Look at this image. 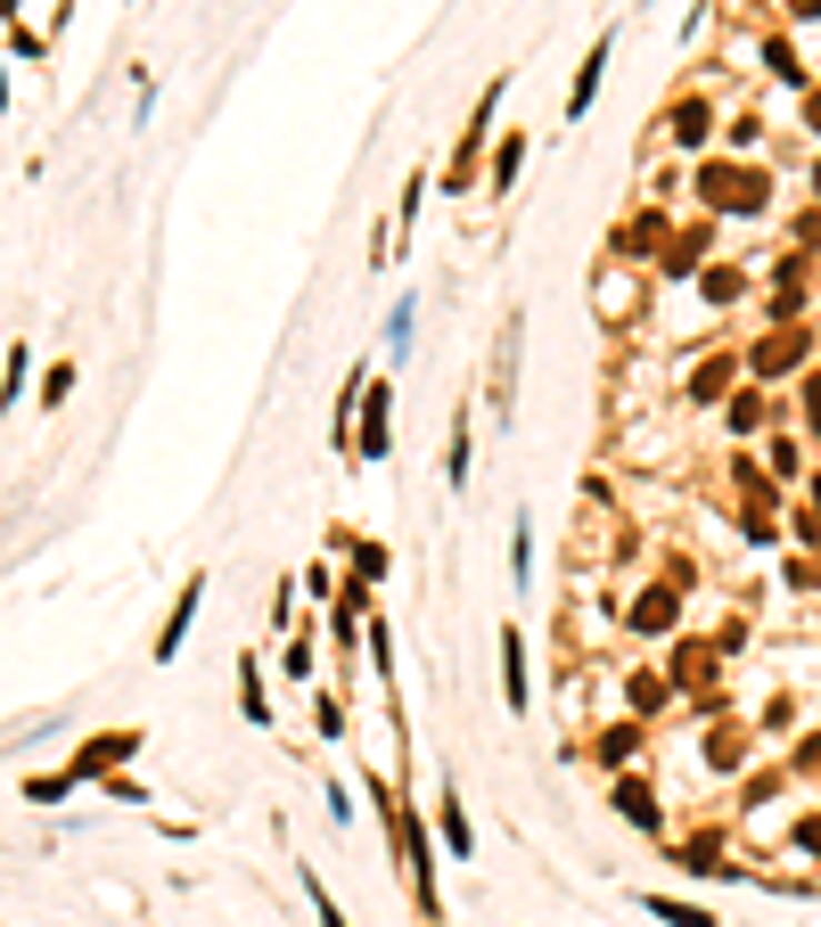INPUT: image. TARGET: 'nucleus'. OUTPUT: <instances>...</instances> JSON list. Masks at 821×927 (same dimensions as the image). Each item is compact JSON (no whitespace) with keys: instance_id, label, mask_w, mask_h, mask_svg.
Segmentation results:
<instances>
[{"instance_id":"obj_16","label":"nucleus","mask_w":821,"mask_h":927,"mask_svg":"<svg viewBox=\"0 0 821 927\" xmlns=\"http://www.w3.org/2000/svg\"><path fill=\"white\" fill-rule=\"evenodd\" d=\"M469 452H477V411L460 403L452 411V444H444V484L452 493H469Z\"/></svg>"},{"instance_id":"obj_13","label":"nucleus","mask_w":821,"mask_h":927,"mask_svg":"<svg viewBox=\"0 0 821 927\" xmlns=\"http://www.w3.org/2000/svg\"><path fill=\"white\" fill-rule=\"evenodd\" d=\"M387 403H394V394H387V377H370V386H362V435H353V452H362V460H387V444H394Z\"/></svg>"},{"instance_id":"obj_41","label":"nucleus","mask_w":821,"mask_h":927,"mask_svg":"<svg viewBox=\"0 0 821 927\" xmlns=\"http://www.w3.org/2000/svg\"><path fill=\"white\" fill-rule=\"evenodd\" d=\"M789 534L805 542V551H821V501H813V510H797V525H789Z\"/></svg>"},{"instance_id":"obj_12","label":"nucleus","mask_w":821,"mask_h":927,"mask_svg":"<svg viewBox=\"0 0 821 927\" xmlns=\"http://www.w3.org/2000/svg\"><path fill=\"white\" fill-rule=\"evenodd\" d=\"M673 870H682V878H731V861H723V837H714V829H690V837H673Z\"/></svg>"},{"instance_id":"obj_36","label":"nucleus","mask_w":821,"mask_h":927,"mask_svg":"<svg viewBox=\"0 0 821 927\" xmlns=\"http://www.w3.org/2000/svg\"><path fill=\"white\" fill-rule=\"evenodd\" d=\"M74 394V362H50V377H41V411H58Z\"/></svg>"},{"instance_id":"obj_19","label":"nucleus","mask_w":821,"mask_h":927,"mask_svg":"<svg viewBox=\"0 0 821 927\" xmlns=\"http://www.w3.org/2000/svg\"><path fill=\"white\" fill-rule=\"evenodd\" d=\"M435 829H444V854H452V861H469V854H477V837H469V813H460L452 779L435 788Z\"/></svg>"},{"instance_id":"obj_27","label":"nucleus","mask_w":821,"mask_h":927,"mask_svg":"<svg viewBox=\"0 0 821 927\" xmlns=\"http://www.w3.org/2000/svg\"><path fill=\"white\" fill-rule=\"evenodd\" d=\"M510 575L534 583V517H525V510H518V525H510Z\"/></svg>"},{"instance_id":"obj_9","label":"nucleus","mask_w":821,"mask_h":927,"mask_svg":"<svg viewBox=\"0 0 821 927\" xmlns=\"http://www.w3.org/2000/svg\"><path fill=\"white\" fill-rule=\"evenodd\" d=\"M140 755V730H108V739H82L74 747V779H108L116 764H132Z\"/></svg>"},{"instance_id":"obj_35","label":"nucleus","mask_w":821,"mask_h":927,"mask_svg":"<svg viewBox=\"0 0 821 927\" xmlns=\"http://www.w3.org/2000/svg\"><path fill=\"white\" fill-rule=\"evenodd\" d=\"M764 460H772V476H797V468H805V444H797V435H772Z\"/></svg>"},{"instance_id":"obj_42","label":"nucleus","mask_w":821,"mask_h":927,"mask_svg":"<svg viewBox=\"0 0 821 927\" xmlns=\"http://www.w3.org/2000/svg\"><path fill=\"white\" fill-rule=\"evenodd\" d=\"M797 779H813V788H821V730H813L805 747H797Z\"/></svg>"},{"instance_id":"obj_4","label":"nucleus","mask_w":821,"mask_h":927,"mask_svg":"<svg viewBox=\"0 0 821 927\" xmlns=\"http://www.w3.org/2000/svg\"><path fill=\"white\" fill-rule=\"evenodd\" d=\"M748 386V362L740 353H707V362H690V377H682V403H731V394Z\"/></svg>"},{"instance_id":"obj_2","label":"nucleus","mask_w":821,"mask_h":927,"mask_svg":"<svg viewBox=\"0 0 821 927\" xmlns=\"http://www.w3.org/2000/svg\"><path fill=\"white\" fill-rule=\"evenodd\" d=\"M740 362H748V386H781V377H805L821 362V336L805 321H789V329H764Z\"/></svg>"},{"instance_id":"obj_3","label":"nucleus","mask_w":821,"mask_h":927,"mask_svg":"<svg viewBox=\"0 0 821 927\" xmlns=\"http://www.w3.org/2000/svg\"><path fill=\"white\" fill-rule=\"evenodd\" d=\"M714 657H723L714 641H690V632H682V641L665 648V682L682 689V698L699 689V706H714Z\"/></svg>"},{"instance_id":"obj_17","label":"nucleus","mask_w":821,"mask_h":927,"mask_svg":"<svg viewBox=\"0 0 821 927\" xmlns=\"http://www.w3.org/2000/svg\"><path fill=\"white\" fill-rule=\"evenodd\" d=\"M518 336H525V312L501 321V370H493V427H510V370H518Z\"/></svg>"},{"instance_id":"obj_39","label":"nucleus","mask_w":821,"mask_h":927,"mask_svg":"<svg viewBox=\"0 0 821 927\" xmlns=\"http://www.w3.org/2000/svg\"><path fill=\"white\" fill-rule=\"evenodd\" d=\"M755 140H764V123H755V115H740V123L723 132V149H731V157H755Z\"/></svg>"},{"instance_id":"obj_37","label":"nucleus","mask_w":821,"mask_h":927,"mask_svg":"<svg viewBox=\"0 0 821 927\" xmlns=\"http://www.w3.org/2000/svg\"><path fill=\"white\" fill-rule=\"evenodd\" d=\"M764 67H772V74H781V82H805V67H797V50H789V41H781V33H772V41H764Z\"/></svg>"},{"instance_id":"obj_29","label":"nucleus","mask_w":821,"mask_h":927,"mask_svg":"<svg viewBox=\"0 0 821 927\" xmlns=\"http://www.w3.org/2000/svg\"><path fill=\"white\" fill-rule=\"evenodd\" d=\"M518 164H525V132L501 140V157H493V198H510V189H518Z\"/></svg>"},{"instance_id":"obj_20","label":"nucleus","mask_w":821,"mask_h":927,"mask_svg":"<svg viewBox=\"0 0 821 927\" xmlns=\"http://www.w3.org/2000/svg\"><path fill=\"white\" fill-rule=\"evenodd\" d=\"M707 132H714V108H707V99H682V108L665 115V140H673V149H707Z\"/></svg>"},{"instance_id":"obj_11","label":"nucleus","mask_w":821,"mask_h":927,"mask_svg":"<svg viewBox=\"0 0 821 927\" xmlns=\"http://www.w3.org/2000/svg\"><path fill=\"white\" fill-rule=\"evenodd\" d=\"M707 239H714V230L707 222H673V239H665V255H658V271H665V280H699V271H707Z\"/></svg>"},{"instance_id":"obj_28","label":"nucleus","mask_w":821,"mask_h":927,"mask_svg":"<svg viewBox=\"0 0 821 927\" xmlns=\"http://www.w3.org/2000/svg\"><path fill=\"white\" fill-rule=\"evenodd\" d=\"M239 706H247V723H256V730L271 723V698H263V673H256V657L239 665Z\"/></svg>"},{"instance_id":"obj_40","label":"nucleus","mask_w":821,"mask_h":927,"mask_svg":"<svg viewBox=\"0 0 821 927\" xmlns=\"http://www.w3.org/2000/svg\"><path fill=\"white\" fill-rule=\"evenodd\" d=\"M280 673H288V682H304V673H312V641H304V632H297V641H288V657H280Z\"/></svg>"},{"instance_id":"obj_33","label":"nucleus","mask_w":821,"mask_h":927,"mask_svg":"<svg viewBox=\"0 0 821 927\" xmlns=\"http://www.w3.org/2000/svg\"><path fill=\"white\" fill-rule=\"evenodd\" d=\"M419 198H428V173H411V181H403V205H394V246L411 239V214H419Z\"/></svg>"},{"instance_id":"obj_14","label":"nucleus","mask_w":821,"mask_h":927,"mask_svg":"<svg viewBox=\"0 0 821 927\" xmlns=\"http://www.w3.org/2000/svg\"><path fill=\"white\" fill-rule=\"evenodd\" d=\"M198 607H206V575H189L181 599H173V616H164V632H157V665L181 657V641H189V624H198Z\"/></svg>"},{"instance_id":"obj_23","label":"nucleus","mask_w":821,"mask_h":927,"mask_svg":"<svg viewBox=\"0 0 821 927\" xmlns=\"http://www.w3.org/2000/svg\"><path fill=\"white\" fill-rule=\"evenodd\" d=\"M641 911H658L665 927H723L707 903H682V895H641Z\"/></svg>"},{"instance_id":"obj_26","label":"nucleus","mask_w":821,"mask_h":927,"mask_svg":"<svg viewBox=\"0 0 821 927\" xmlns=\"http://www.w3.org/2000/svg\"><path fill=\"white\" fill-rule=\"evenodd\" d=\"M797 427H805V444H821V362L797 377Z\"/></svg>"},{"instance_id":"obj_6","label":"nucleus","mask_w":821,"mask_h":927,"mask_svg":"<svg viewBox=\"0 0 821 927\" xmlns=\"http://www.w3.org/2000/svg\"><path fill=\"white\" fill-rule=\"evenodd\" d=\"M624 632L673 641V632H682V592H673V583H649V592H633V607H624Z\"/></svg>"},{"instance_id":"obj_5","label":"nucleus","mask_w":821,"mask_h":927,"mask_svg":"<svg viewBox=\"0 0 821 927\" xmlns=\"http://www.w3.org/2000/svg\"><path fill=\"white\" fill-rule=\"evenodd\" d=\"M608 805L633 820L641 837H665V805H658V788H649L641 772H608Z\"/></svg>"},{"instance_id":"obj_1","label":"nucleus","mask_w":821,"mask_h":927,"mask_svg":"<svg viewBox=\"0 0 821 927\" xmlns=\"http://www.w3.org/2000/svg\"><path fill=\"white\" fill-rule=\"evenodd\" d=\"M690 189H699L707 214H740V222H755L772 205V173H764V164H740V157H699Z\"/></svg>"},{"instance_id":"obj_25","label":"nucleus","mask_w":821,"mask_h":927,"mask_svg":"<svg viewBox=\"0 0 821 927\" xmlns=\"http://www.w3.org/2000/svg\"><path fill=\"white\" fill-rule=\"evenodd\" d=\"M346 575H353V583H387V542H362V534H353V542H346Z\"/></svg>"},{"instance_id":"obj_7","label":"nucleus","mask_w":821,"mask_h":927,"mask_svg":"<svg viewBox=\"0 0 821 927\" xmlns=\"http://www.w3.org/2000/svg\"><path fill=\"white\" fill-rule=\"evenodd\" d=\"M665 239H673V214H665V205H641L633 222L608 230V246H617V255H665Z\"/></svg>"},{"instance_id":"obj_8","label":"nucleus","mask_w":821,"mask_h":927,"mask_svg":"<svg viewBox=\"0 0 821 927\" xmlns=\"http://www.w3.org/2000/svg\"><path fill=\"white\" fill-rule=\"evenodd\" d=\"M772 419H781V411H772V394H764V386H740V394L723 403L731 444H755V435H772Z\"/></svg>"},{"instance_id":"obj_15","label":"nucleus","mask_w":821,"mask_h":927,"mask_svg":"<svg viewBox=\"0 0 821 927\" xmlns=\"http://www.w3.org/2000/svg\"><path fill=\"white\" fill-rule=\"evenodd\" d=\"M501 698H510V714H525V632L518 624H501Z\"/></svg>"},{"instance_id":"obj_46","label":"nucleus","mask_w":821,"mask_h":927,"mask_svg":"<svg viewBox=\"0 0 821 927\" xmlns=\"http://www.w3.org/2000/svg\"><path fill=\"white\" fill-rule=\"evenodd\" d=\"M813 198H821V157H813Z\"/></svg>"},{"instance_id":"obj_34","label":"nucleus","mask_w":821,"mask_h":927,"mask_svg":"<svg viewBox=\"0 0 821 927\" xmlns=\"http://www.w3.org/2000/svg\"><path fill=\"white\" fill-rule=\"evenodd\" d=\"M403 353H411V296L387 312V362H403Z\"/></svg>"},{"instance_id":"obj_44","label":"nucleus","mask_w":821,"mask_h":927,"mask_svg":"<svg viewBox=\"0 0 821 927\" xmlns=\"http://www.w3.org/2000/svg\"><path fill=\"white\" fill-rule=\"evenodd\" d=\"M805 132L821 140V91H805Z\"/></svg>"},{"instance_id":"obj_30","label":"nucleus","mask_w":821,"mask_h":927,"mask_svg":"<svg viewBox=\"0 0 821 927\" xmlns=\"http://www.w3.org/2000/svg\"><path fill=\"white\" fill-rule=\"evenodd\" d=\"M370 673H378V682L394 689V632L378 624V616H370Z\"/></svg>"},{"instance_id":"obj_18","label":"nucleus","mask_w":821,"mask_h":927,"mask_svg":"<svg viewBox=\"0 0 821 927\" xmlns=\"http://www.w3.org/2000/svg\"><path fill=\"white\" fill-rule=\"evenodd\" d=\"M641 739H649V723H633V714H624V723H608V730H600V747H592V755H600L608 772H633Z\"/></svg>"},{"instance_id":"obj_24","label":"nucleus","mask_w":821,"mask_h":927,"mask_svg":"<svg viewBox=\"0 0 821 927\" xmlns=\"http://www.w3.org/2000/svg\"><path fill=\"white\" fill-rule=\"evenodd\" d=\"M707 764H714V772H740V764H748V730H740V723H714V730H707Z\"/></svg>"},{"instance_id":"obj_45","label":"nucleus","mask_w":821,"mask_h":927,"mask_svg":"<svg viewBox=\"0 0 821 927\" xmlns=\"http://www.w3.org/2000/svg\"><path fill=\"white\" fill-rule=\"evenodd\" d=\"M797 17H821V0H805V9H797Z\"/></svg>"},{"instance_id":"obj_21","label":"nucleus","mask_w":821,"mask_h":927,"mask_svg":"<svg viewBox=\"0 0 821 927\" xmlns=\"http://www.w3.org/2000/svg\"><path fill=\"white\" fill-rule=\"evenodd\" d=\"M748 288H755L748 263H707V271H699V296H707V304H740Z\"/></svg>"},{"instance_id":"obj_38","label":"nucleus","mask_w":821,"mask_h":927,"mask_svg":"<svg viewBox=\"0 0 821 927\" xmlns=\"http://www.w3.org/2000/svg\"><path fill=\"white\" fill-rule=\"evenodd\" d=\"M297 878H304V895H312V919H321V927H346V911L329 903V887H321V878H312V870H297Z\"/></svg>"},{"instance_id":"obj_43","label":"nucleus","mask_w":821,"mask_h":927,"mask_svg":"<svg viewBox=\"0 0 821 927\" xmlns=\"http://www.w3.org/2000/svg\"><path fill=\"white\" fill-rule=\"evenodd\" d=\"M797 854H813V861H821V813L797 820Z\"/></svg>"},{"instance_id":"obj_31","label":"nucleus","mask_w":821,"mask_h":927,"mask_svg":"<svg viewBox=\"0 0 821 927\" xmlns=\"http://www.w3.org/2000/svg\"><path fill=\"white\" fill-rule=\"evenodd\" d=\"M26 362H33V353L9 345V370H0V411H17V394H26Z\"/></svg>"},{"instance_id":"obj_22","label":"nucleus","mask_w":821,"mask_h":927,"mask_svg":"<svg viewBox=\"0 0 821 927\" xmlns=\"http://www.w3.org/2000/svg\"><path fill=\"white\" fill-rule=\"evenodd\" d=\"M665 698H673L665 673H624V706H633V723H649V714H658Z\"/></svg>"},{"instance_id":"obj_10","label":"nucleus","mask_w":821,"mask_h":927,"mask_svg":"<svg viewBox=\"0 0 821 927\" xmlns=\"http://www.w3.org/2000/svg\"><path fill=\"white\" fill-rule=\"evenodd\" d=\"M608 50H617V33H600L592 50H583L575 82H567V123H583V115H592V99H600V74H608Z\"/></svg>"},{"instance_id":"obj_47","label":"nucleus","mask_w":821,"mask_h":927,"mask_svg":"<svg viewBox=\"0 0 821 927\" xmlns=\"http://www.w3.org/2000/svg\"><path fill=\"white\" fill-rule=\"evenodd\" d=\"M0 9H17V0H0Z\"/></svg>"},{"instance_id":"obj_32","label":"nucleus","mask_w":821,"mask_h":927,"mask_svg":"<svg viewBox=\"0 0 821 927\" xmlns=\"http://www.w3.org/2000/svg\"><path fill=\"white\" fill-rule=\"evenodd\" d=\"M26 796H33V805H67V796H74V772H41V779H26Z\"/></svg>"}]
</instances>
